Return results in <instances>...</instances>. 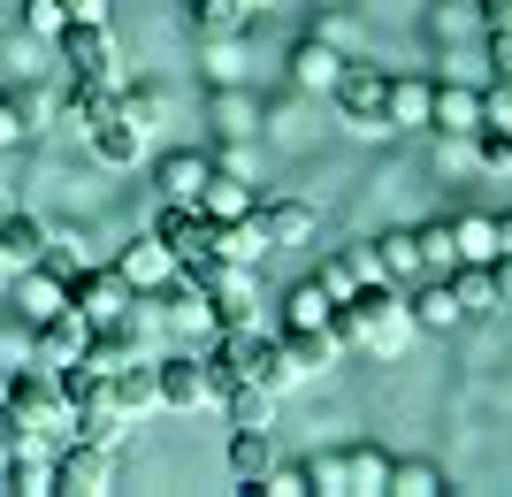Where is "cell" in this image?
Returning a JSON list of instances; mask_svg holds the SVG:
<instances>
[{"label": "cell", "instance_id": "cell-2", "mask_svg": "<svg viewBox=\"0 0 512 497\" xmlns=\"http://www.w3.org/2000/svg\"><path fill=\"white\" fill-rule=\"evenodd\" d=\"M207 375H214V398H222L230 383L283 390V383H291V360H283V337H268L260 322H237V329H222V337H214Z\"/></svg>", "mask_w": 512, "mask_h": 497}, {"label": "cell", "instance_id": "cell-32", "mask_svg": "<svg viewBox=\"0 0 512 497\" xmlns=\"http://www.w3.org/2000/svg\"><path fill=\"white\" fill-rule=\"evenodd\" d=\"M337 54H329V46H321V39H306L299 46V54H291V85H306V92H329V85H337Z\"/></svg>", "mask_w": 512, "mask_h": 497}, {"label": "cell", "instance_id": "cell-14", "mask_svg": "<svg viewBox=\"0 0 512 497\" xmlns=\"http://www.w3.org/2000/svg\"><path fill=\"white\" fill-rule=\"evenodd\" d=\"M253 222L268 245H306L314 238V207L306 199H253Z\"/></svg>", "mask_w": 512, "mask_h": 497}, {"label": "cell", "instance_id": "cell-18", "mask_svg": "<svg viewBox=\"0 0 512 497\" xmlns=\"http://www.w3.org/2000/svg\"><path fill=\"white\" fill-rule=\"evenodd\" d=\"M383 123L390 130H428V77H390L383 85Z\"/></svg>", "mask_w": 512, "mask_h": 497}, {"label": "cell", "instance_id": "cell-19", "mask_svg": "<svg viewBox=\"0 0 512 497\" xmlns=\"http://www.w3.org/2000/svg\"><path fill=\"white\" fill-rule=\"evenodd\" d=\"M268 467H276V436H268V429H230V482L253 490Z\"/></svg>", "mask_w": 512, "mask_h": 497}, {"label": "cell", "instance_id": "cell-33", "mask_svg": "<svg viewBox=\"0 0 512 497\" xmlns=\"http://www.w3.org/2000/svg\"><path fill=\"white\" fill-rule=\"evenodd\" d=\"M245 0H192V23H199V39H237L245 31Z\"/></svg>", "mask_w": 512, "mask_h": 497}, {"label": "cell", "instance_id": "cell-43", "mask_svg": "<svg viewBox=\"0 0 512 497\" xmlns=\"http://www.w3.org/2000/svg\"><path fill=\"white\" fill-rule=\"evenodd\" d=\"M482 100V123H512V77H497V85H482L474 92Z\"/></svg>", "mask_w": 512, "mask_h": 497}, {"label": "cell", "instance_id": "cell-42", "mask_svg": "<svg viewBox=\"0 0 512 497\" xmlns=\"http://www.w3.org/2000/svg\"><path fill=\"white\" fill-rule=\"evenodd\" d=\"M62 0H23V31H39V39H54V31H62Z\"/></svg>", "mask_w": 512, "mask_h": 497}, {"label": "cell", "instance_id": "cell-1", "mask_svg": "<svg viewBox=\"0 0 512 497\" xmlns=\"http://www.w3.org/2000/svg\"><path fill=\"white\" fill-rule=\"evenodd\" d=\"M329 329H337V345L398 352V345H406V329H413V314H406V299H398V283L367 276V283H352V291L329 306Z\"/></svg>", "mask_w": 512, "mask_h": 497}, {"label": "cell", "instance_id": "cell-51", "mask_svg": "<svg viewBox=\"0 0 512 497\" xmlns=\"http://www.w3.org/2000/svg\"><path fill=\"white\" fill-rule=\"evenodd\" d=\"M0 215H8V199H0Z\"/></svg>", "mask_w": 512, "mask_h": 497}, {"label": "cell", "instance_id": "cell-30", "mask_svg": "<svg viewBox=\"0 0 512 497\" xmlns=\"http://www.w3.org/2000/svg\"><path fill=\"white\" fill-rule=\"evenodd\" d=\"M406 314H413V329H451V322H467V314H459V299H451V283H444V276L428 283V291H413V299H406Z\"/></svg>", "mask_w": 512, "mask_h": 497}, {"label": "cell", "instance_id": "cell-36", "mask_svg": "<svg viewBox=\"0 0 512 497\" xmlns=\"http://www.w3.org/2000/svg\"><path fill=\"white\" fill-rule=\"evenodd\" d=\"M451 245H459V260H490L497 253V222L490 215H451Z\"/></svg>", "mask_w": 512, "mask_h": 497}, {"label": "cell", "instance_id": "cell-38", "mask_svg": "<svg viewBox=\"0 0 512 497\" xmlns=\"http://www.w3.org/2000/svg\"><path fill=\"white\" fill-rule=\"evenodd\" d=\"M115 108H123V123L138 130V138H146L153 115H161V92H153V85H130V92H115Z\"/></svg>", "mask_w": 512, "mask_h": 497}, {"label": "cell", "instance_id": "cell-26", "mask_svg": "<svg viewBox=\"0 0 512 497\" xmlns=\"http://www.w3.org/2000/svg\"><path fill=\"white\" fill-rule=\"evenodd\" d=\"M16 306L23 314H31V322H46V314H54V306H69L62 299V276H54V268H39V260H31V268H16Z\"/></svg>", "mask_w": 512, "mask_h": 497}, {"label": "cell", "instance_id": "cell-3", "mask_svg": "<svg viewBox=\"0 0 512 497\" xmlns=\"http://www.w3.org/2000/svg\"><path fill=\"white\" fill-rule=\"evenodd\" d=\"M383 69L375 62H344L337 69V85H329V100H337V115H344V130H360V138H390V123H383Z\"/></svg>", "mask_w": 512, "mask_h": 497}, {"label": "cell", "instance_id": "cell-12", "mask_svg": "<svg viewBox=\"0 0 512 497\" xmlns=\"http://www.w3.org/2000/svg\"><path fill=\"white\" fill-rule=\"evenodd\" d=\"M115 276H123L130 291H153V283H169V276H176V260H169V245L146 230V238H130L123 253H115Z\"/></svg>", "mask_w": 512, "mask_h": 497}, {"label": "cell", "instance_id": "cell-5", "mask_svg": "<svg viewBox=\"0 0 512 497\" xmlns=\"http://www.w3.org/2000/svg\"><path fill=\"white\" fill-rule=\"evenodd\" d=\"M62 299L77 306V314H85L92 329H100V322H123L138 291H130V283L115 276V268H77V276H62Z\"/></svg>", "mask_w": 512, "mask_h": 497}, {"label": "cell", "instance_id": "cell-35", "mask_svg": "<svg viewBox=\"0 0 512 497\" xmlns=\"http://www.w3.org/2000/svg\"><path fill=\"white\" fill-rule=\"evenodd\" d=\"M367 276H375V260H367V245H344V253H329V260H321V283H329L337 299L352 291V283H367Z\"/></svg>", "mask_w": 512, "mask_h": 497}, {"label": "cell", "instance_id": "cell-48", "mask_svg": "<svg viewBox=\"0 0 512 497\" xmlns=\"http://www.w3.org/2000/svg\"><path fill=\"white\" fill-rule=\"evenodd\" d=\"M62 16H107V0H62Z\"/></svg>", "mask_w": 512, "mask_h": 497}, {"label": "cell", "instance_id": "cell-17", "mask_svg": "<svg viewBox=\"0 0 512 497\" xmlns=\"http://www.w3.org/2000/svg\"><path fill=\"white\" fill-rule=\"evenodd\" d=\"M46 222L39 215H16V207H8V215H0V260H8V268H31V260H46Z\"/></svg>", "mask_w": 512, "mask_h": 497}, {"label": "cell", "instance_id": "cell-47", "mask_svg": "<svg viewBox=\"0 0 512 497\" xmlns=\"http://www.w3.org/2000/svg\"><path fill=\"white\" fill-rule=\"evenodd\" d=\"M482 23H490V31H512V0H482Z\"/></svg>", "mask_w": 512, "mask_h": 497}, {"label": "cell", "instance_id": "cell-41", "mask_svg": "<svg viewBox=\"0 0 512 497\" xmlns=\"http://www.w3.org/2000/svg\"><path fill=\"white\" fill-rule=\"evenodd\" d=\"M306 482L329 490V497H344V452H314V459H306Z\"/></svg>", "mask_w": 512, "mask_h": 497}, {"label": "cell", "instance_id": "cell-6", "mask_svg": "<svg viewBox=\"0 0 512 497\" xmlns=\"http://www.w3.org/2000/svg\"><path fill=\"white\" fill-rule=\"evenodd\" d=\"M107 482H115V444L69 436V452H54V490L62 497H100Z\"/></svg>", "mask_w": 512, "mask_h": 497}, {"label": "cell", "instance_id": "cell-16", "mask_svg": "<svg viewBox=\"0 0 512 497\" xmlns=\"http://www.w3.org/2000/svg\"><path fill=\"white\" fill-rule=\"evenodd\" d=\"M207 153L199 146H176V153H161V161H153V184H161V199H192L199 207V184H207Z\"/></svg>", "mask_w": 512, "mask_h": 497}, {"label": "cell", "instance_id": "cell-49", "mask_svg": "<svg viewBox=\"0 0 512 497\" xmlns=\"http://www.w3.org/2000/svg\"><path fill=\"white\" fill-rule=\"evenodd\" d=\"M497 222V253H512V215H490Z\"/></svg>", "mask_w": 512, "mask_h": 497}, {"label": "cell", "instance_id": "cell-40", "mask_svg": "<svg viewBox=\"0 0 512 497\" xmlns=\"http://www.w3.org/2000/svg\"><path fill=\"white\" fill-rule=\"evenodd\" d=\"M31 444H39V429H31L8 398H0V459H8V452H31Z\"/></svg>", "mask_w": 512, "mask_h": 497}, {"label": "cell", "instance_id": "cell-22", "mask_svg": "<svg viewBox=\"0 0 512 497\" xmlns=\"http://www.w3.org/2000/svg\"><path fill=\"white\" fill-rule=\"evenodd\" d=\"M451 299H459V314H497V283H490V260H459L451 268Z\"/></svg>", "mask_w": 512, "mask_h": 497}, {"label": "cell", "instance_id": "cell-8", "mask_svg": "<svg viewBox=\"0 0 512 497\" xmlns=\"http://www.w3.org/2000/svg\"><path fill=\"white\" fill-rule=\"evenodd\" d=\"M153 406H169V413L214 406V375H207V360H192V352L161 360V368H153Z\"/></svg>", "mask_w": 512, "mask_h": 497}, {"label": "cell", "instance_id": "cell-9", "mask_svg": "<svg viewBox=\"0 0 512 497\" xmlns=\"http://www.w3.org/2000/svg\"><path fill=\"white\" fill-rule=\"evenodd\" d=\"M85 337H92V322L77 314V306H54L46 322H31V368H54L62 375L77 352H85Z\"/></svg>", "mask_w": 512, "mask_h": 497}, {"label": "cell", "instance_id": "cell-50", "mask_svg": "<svg viewBox=\"0 0 512 497\" xmlns=\"http://www.w3.org/2000/svg\"><path fill=\"white\" fill-rule=\"evenodd\" d=\"M245 8H268V0H245Z\"/></svg>", "mask_w": 512, "mask_h": 497}, {"label": "cell", "instance_id": "cell-24", "mask_svg": "<svg viewBox=\"0 0 512 497\" xmlns=\"http://www.w3.org/2000/svg\"><path fill=\"white\" fill-rule=\"evenodd\" d=\"M390 490V459L375 444H352L344 452V497H383Z\"/></svg>", "mask_w": 512, "mask_h": 497}, {"label": "cell", "instance_id": "cell-34", "mask_svg": "<svg viewBox=\"0 0 512 497\" xmlns=\"http://www.w3.org/2000/svg\"><path fill=\"white\" fill-rule=\"evenodd\" d=\"M467 146H474V161H482L490 176H512V123H474Z\"/></svg>", "mask_w": 512, "mask_h": 497}, {"label": "cell", "instance_id": "cell-25", "mask_svg": "<svg viewBox=\"0 0 512 497\" xmlns=\"http://www.w3.org/2000/svg\"><path fill=\"white\" fill-rule=\"evenodd\" d=\"M100 383H107V398H115V406H123L130 421H138V413L153 406V360H123V368H115V375H100Z\"/></svg>", "mask_w": 512, "mask_h": 497}, {"label": "cell", "instance_id": "cell-29", "mask_svg": "<svg viewBox=\"0 0 512 497\" xmlns=\"http://www.w3.org/2000/svg\"><path fill=\"white\" fill-rule=\"evenodd\" d=\"M367 260H375V276L398 283V276H421V253H413V230H390V238L367 245Z\"/></svg>", "mask_w": 512, "mask_h": 497}, {"label": "cell", "instance_id": "cell-4", "mask_svg": "<svg viewBox=\"0 0 512 497\" xmlns=\"http://www.w3.org/2000/svg\"><path fill=\"white\" fill-rule=\"evenodd\" d=\"M54 39H62V62L77 85H107L115 77V31H107V16H69Z\"/></svg>", "mask_w": 512, "mask_h": 497}, {"label": "cell", "instance_id": "cell-20", "mask_svg": "<svg viewBox=\"0 0 512 497\" xmlns=\"http://www.w3.org/2000/svg\"><path fill=\"white\" fill-rule=\"evenodd\" d=\"M85 138H92V153H100L107 169H130V161L146 153V138H138V130L123 123V108H115V115H100V123H92Z\"/></svg>", "mask_w": 512, "mask_h": 497}, {"label": "cell", "instance_id": "cell-37", "mask_svg": "<svg viewBox=\"0 0 512 497\" xmlns=\"http://www.w3.org/2000/svg\"><path fill=\"white\" fill-rule=\"evenodd\" d=\"M390 490H398V497H436L444 475H436L428 459H390Z\"/></svg>", "mask_w": 512, "mask_h": 497}, {"label": "cell", "instance_id": "cell-10", "mask_svg": "<svg viewBox=\"0 0 512 497\" xmlns=\"http://www.w3.org/2000/svg\"><path fill=\"white\" fill-rule=\"evenodd\" d=\"M153 238L169 245V260L184 268V260H207V215H199L192 199H161V215L146 222Z\"/></svg>", "mask_w": 512, "mask_h": 497}, {"label": "cell", "instance_id": "cell-13", "mask_svg": "<svg viewBox=\"0 0 512 497\" xmlns=\"http://www.w3.org/2000/svg\"><path fill=\"white\" fill-rule=\"evenodd\" d=\"M207 253H214V260H245V268H253V260H260V253H276V245L260 238V222H253V215H222V222L207 215Z\"/></svg>", "mask_w": 512, "mask_h": 497}, {"label": "cell", "instance_id": "cell-7", "mask_svg": "<svg viewBox=\"0 0 512 497\" xmlns=\"http://www.w3.org/2000/svg\"><path fill=\"white\" fill-rule=\"evenodd\" d=\"M8 406H16L39 436L69 429V398H62V375H54V368H23L16 383H8Z\"/></svg>", "mask_w": 512, "mask_h": 497}, {"label": "cell", "instance_id": "cell-21", "mask_svg": "<svg viewBox=\"0 0 512 497\" xmlns=\"http://www.w3.org/2000/svg\"><path fill=\"white\" fill-rule=\"evenodd\" d=\"M0 490L54 497V459H39V444H31V452H8V459H0Z\"/></svg>", "mask_w": 512, "mask_h": 497}, {"label": "cell", "instance_id": "cell-44", "mask_svg": "<svg viewBox=\"0 0 512 497\" xmlns=\"http://www.w3.org/2000/svg\"><path fill=\"white\" fill-rule=\"evenodd\" d=\"M23 138H31V123H23V108H8V100H0V153H16Z\"/></svg>", "mask_w": 512, "mask_h": 497}, {"label": "cell", "instance_id": "cell-27", "mask_svg": "<svg viewBox=\"0 0 512 497\" xmlns=\"http://www.w3.org/2000/svg\"><path fill=\"white\" fill-rule=\"evenodd\" d=\"M222 406H230V429H268V421H276V390L230 383V390H222Z\"/></svg>", "mask_w": 512, "mask_h": 497}, {"label": "cell", "instance_id": "cell-23", "mask_svg": "<svg viewBox=\"0 0 512 497\" xmlns=\"http://www.w3.org/2000/svg\"><path fill=\"white\" fill-rule=\"evenodd\" d=\"M199 215H253V192H245V176L237 169H207V184H199Z\"/></svg>", "mask_w": 512, "mask_h": 497}, {"label": "cell", "instance_id": "cell-15", "mask_svg": "<svg viewBox=\"0 0 512 497\" xmlns=\"http://www.w3.org/2000/svg\"><path fill=\"white\" fill-rule=\"evenodd\" d=\"M283 337V360H291V375H321V368H337V329L314 322V329H276Z\"/></svg>", "mask_w": 512, "mask_h": 497}, {"label": "cell", "instance_id": "cell-31", "mask_svg": "<svg viewBox=\"0 0 512 497\" xmlns=\"http://www.w3.org/2000/svg\"><path fill=\"white\" fill-rule=\"evenodd\" d=\"M413 253H421V276H451V268H459L451 222H421V230H413Z\"/></svg>", "mask_w": 512, "mask_h": 497}, {"label": "cell", "instance_id": "cell-28", "mask_svg": "<svg viewBox=\"0 0 512 497\" xmlns=\"http://www.w3.org/2000/svg\"><path fill=\"white\" fill-rule=\"evenodd\" d=\"M329 306H337V291L321 276H306L291 299H283V329H314V322H329Z\"/></svg>", "mask_w": 512, "mask_h": 497}, {"label": "cell", "instance_id": "cell-46", "mask_svg": "<svg viewBox=\"0 0 512 497\" xmlns=\"http://www.w3.org/2000/svg\"><path fill=\"white\" fill-rule=\"evenodd\" d=\"M490 62H497V77H512V31H490Z\"/></svg>", "mask_w": 512, "mask_h": 497}, {"label": "cell", "instance_id": "cell-11", "mask_svg": "<svg viewBox=\"0 0 512 497\" xmlns=\"http://www.w3.org/2000/svg\"><path fill=\"white\" fill-rule=\"evenodd\" d=\"M474 123H482L474 85H428V130H436V138H467Z\"/></svg>", "mask_w": 512, "mask_h": 497}, {"label": "cell", "instance_id": "cell-45", "mask_svg": "<svg viewBox=\"0 0 512 497\" xmlns=\"http://www.w3.org/2000/svg\"><path fill=\"white\" fill-rule=\"evenodd\" d=\"M490 283H497V306H512V253H490Z\"/></svg>", "mask_w": 512, "mask_h": 497}, {"label": "cell", "instance_id": "cell-39", "mask_svg": "<svg viewBox=\"0 0 512 497\" xmlns=\"http://www.w3.org/2000/svg\"><path fill=\"white\" fill-rule=\"evenodd\" d=\"M253 490H268V497H306L314 482H306V459H276V467H268Z\"/></svg>", "mask_w": 512, "mask_h": 497}]
</instances>
